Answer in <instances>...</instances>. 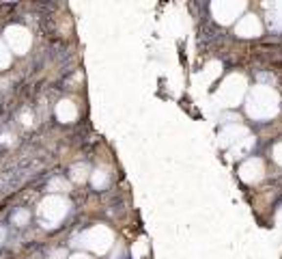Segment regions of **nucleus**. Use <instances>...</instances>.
Returning a JSON list of instances; mask_svg holds the SVG:
<instances>
[{"label": "nucleus", "instance_id": "nucleus-10", "mask_svg": "<svg viewBox=\"0 0 282 259\" xmlns=\"http://www.w3.org/2000/svg\"><path fill=\"white\" fill-rule=\"evenodd\" d=\"M56 117H58V121H63V123H71V121H75V117H78V110H75L73 102L63 100L61 104L56 106Z\"/></svg>", "mask_w": 282, "mask_h": 259}, {"label": "nucleus", "instance_id": "nucleus-9", "mask_svg": "<svg viewBox=\"0 0 282 259\" xmlns=\"http://www.w3.org/2000/svg\"><path fill=\"white\" fill-rule=\"evenodd\" d=\"M261 20L257 18V15H252V13H248V15H243L241 22L237 24V35L239 37H257V35H261Z\"/></svg>", "mask_w": 282, "mask_h": 259}, {"label": "nucleus", "instance_id": "nucleus-15", "mask_svg": "<svg viewBox=\"0 0 282 259\" xmlns=\"http://www.w3.org/2000/svg\"><path fill=\"white\" fill-rule=\"evenodd\" d=\"M9 63H11V52H9V48L4 46V41H0V69L9 67Z\"/></svg>", "mask_w": 282, "mask_h": 259}, {"label": "nucleus", "instance_id": "nucleus-2", "mask_svg": "<svg viewBox=\"0 0 282 259\" xmlns=\"http://www.w3.org/2000/svg\"><path fill=\"white\" fill-rule=\"evenodd\" d=\"M246 89H248V82L246 78L239 74H231L229 78L222 82V86L218 89V102L220 106L224 108H235L239 106L243 102V97H246Z\"/></svg>", "mask_w": 282, "mask_h": 259}, {"label": "nucleus", "instance_id": "nucleus-17", "mask_svg": "<svg viewBox=\"0 0 282 259\" xmlns=\"http://www.w3.org/2000/svg\"><path fill=\"white\" fill-rule=\"evenodd\" d=\"M56 188H58V190H67V181L61 180V177H58V180H52L50 181V190H56Z\"/></svg>", "mask_w": 282, "mask_h": 259}, {"label": "nucleus", "instance_id": "nucleus-19", "mask_svg": "<svg viewBox=\"0 0 282 259\" xmlns=\"http://www.w3.org/2000/svg\"><path fill=\"white\" fill-rule=\"evenodd\" d=\"M22 119H24V123H26V126H30V123H32V117L28 115V112H24V117H22Z\"/></svg>", "mask_w": 282, "mask_h": 259}, {"label": "nucleus", "instance_id": "nucleus-1", "mask_svg": "<svg viewBox=\"0 0 282 259\" xmlns=\"http://www.w3.org/2000/svg\"><path fill=\"white\" fill-rule=\"evenodd\" d=\"M278 110H280V97L272 86L258 84L246 97V112L252 119L265 121V119H272L278 115Z\"/></svg>", "mask_w": 282, "mask_h": 259}, {"label": "nucleus", "instance_id": "nucleus-14", "mask_svg": "<svg viewBox=\"0 0 282 259\" xmlns=\"http://www.w3.org/2000/svg\"><path fill=\"white\" fill-rule=\"evenodd\" d=\"M269 22H272L274 28H280L282 30V2H278L272 11V15H269Z\"/></svg>", "mask_w": 282, "mask_h": 259}, {"label": "nucleus", "instance_id": "nucleus-7", "mask_svg": "<svg viewBox=\"0 0 282 259\" xmlns=\"http://www.w3.org/2000/svg\"><path fill=\"white\" fill-rule=\"evenodd\" d=\"M4 41H7L9 50H13L15 54H26L32 43V37L24 26H9L4 30Z\"/></svg>", "mask_w": 282, "mask_h": 259}, {"label": "nucleus", "instance_id": "nucleus-3", "mask_svg": "<svg viewBox=\"0 0 282 259\" xmlns=\"http://www.w3.org/2000/svg\"><path fill=\"white\" fill-rule=\"evenodd\" d=\"M220 145L222 147H229L233 154L241 155V154H248L254 145V138L248 134V130L239 126V123H231L229 128L222 130L220 134Z\"/></svg>", "mask_w": 282, "mask_h": 259}, {"label": "nucleus", "instance_id": "nucleus-6", "mask_svg": "<svg viewBox=\"0 0 282 259\" xmlns=\"http://www.w3.org/2000/svg\"><path fill=\"white\" fill-rule=\"evenodd\" d=\"M246 11V2H233V0H218L211 4V13L220 24H231L235 22V18Z\"/></svg>", "mask_w": 282, "mask_h": 259}, {"label": "nucleus", "instance_id": "nucleus-11", "mask_svg": "<svg viewBox=\"0 0 282 259\" xmlns=\"http://www.w3.org/2000/svg\"><path fill=\"white\" fill-rule=\"evenodd\" d=\"M91 183H93L97 190L106 188L108 186V171L106 169H97L95 173H91Z\"/></svg>", "mask_w": 282, "mask_h": 259}, {"label": "nucleus", "instance_id": "nucleus-18", "mask_svg": "<svg viewBox=\"0 0 282 259\" xmlns=\"http://www.w3.org/2000/svg\"><path fill=\"white\" fill-rule=\"evenodd\" d=\"M274 160L282 166V143H278V145L274 147Z\"/></svg>", "mask_w": 282, "mask_h": 259}, {"label": "nucleus", "instance_id": "nucleus-12", "mask_svg": "<svg viewBox=\"0 0 282 259\" xmlns=\"http://www.w3.org/2000/svg\"><path fill=\"white\" fill-rule=\"evenodd\" d=\"M89 166L86 164H73L71 166V180L75 181V183H82V181H86L89 180Z\"/></svg>", "mask_w": 282, "mask_h": 259}, {"label": "nucleus", "instance_id": "nucleus-21", "mask_svg": "<svg viewBox=\"0 0 282 259\" xmlns=\"http://www.w3.org/2000/svg\"><path fill=\"white\" fill-rule=\"evenodd\" d=\"M278 227H280V229H282V209H280V212H278Z\"/></svg>", "mask_w": 282, "mask_h": 259}, {"label": "nucleus", "instance_id": "nucleus-4", "mask_svg": "<svg viewBox=\"0 0 282 259\" xmlns=\"http://www.w3.org/2000/svg\"><path fill=\"white\" fill-rule=\"evenodd\" d=\"M69 212V203L65 197H58V194H52V197L43 199L37 214H39L43 227H56L61 220L67 216Z\"/></svg>", "mask_w": 282, "mask_h": 259}, {"label": "nucleus", "instance_id": "nucleus-16", "mask_svg": "<svg viewBox=\"0 0 282 259\" xmlns=\"http://www.w3.org/2000/svg\"><path fill=\"white\" fill-rule=\"evenodd\" d=\"M13 223H15V225H26V223H28V212H26V209H22V212H15V214H13Z\"/></svg>", "mask_w": 282, "mask_h": 259}, {"label": "nucleus", "instance_id": "nucleus-8", "mask_svg": "<svg viewBox=\"0 0 282 259\" xmlns=\"http://www.w3.org/2000/svg\"><path fill=\"white\" fill-rule=\"evenodd\" d=\"M263 173H265V164H263V160H258V158H250V160H246V162H243V164L239 166L241 180L248 181V183L258 181V180L263 177Z\"/></svg>", "mask_w": 282, "mask_h": 259}, {"label": "nucleus", "instance_id": "nucleus-5", "mask_svg": "<svg viewBox=\"0 0 282 259\" xmlns=\"http://www.w3.org/2000/svg\"><path fill=\"white\" fill-rule=\"evenodd\" d=\"M112 240H115V235H112V231L108 229V227L95 225L93 229H86L84 233L75 240V244L89 248V251H93V253H106L108 248L112 246Z\"/></svg>", "mask_w": 282, "mask_h": 259}, {"label": "nucleus", "instance_id": "nucleus-13", "mask_svg": "<svg viewBox=\"0 0 282 259\" xmlns=\"http://www.w3.org/2000/svg\"><path fill=\"white\" fill-rule=\"evenodd\" d=\"M146 251H149L146 240H144V237H140V240H136V244H134V248H132V257L134 259H142L146 255Z\"/></svg>", "mask_w": 282, "mask_h": 259}, {"label": "nucleus", "instance_id": "nucleus-20", "mask_svg": "<svg viewBox=\"0 0 282 259\" xmlns=\"http://www.w3.org/2000/svg\"><path fill=\"white\" fill-rule=\"evenodd\" d=\"M69 259H91L89 255H73V257H69Z\"/></svg>", "mask_w": 282, "mask_h": 259}]
</instances>
